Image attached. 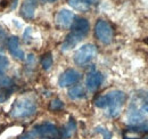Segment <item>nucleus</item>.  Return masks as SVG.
<instances>
[{
  "mask_svg": "<svg viewBox=\"0 0 148 139\" xmlns=\"http://www.w3.org/2000/svg\"><path fill=\"white\" fill-rule=\"evenodd\" d=\"M127 100V95L121 90H113L105 95H101L95 99V105L98 108H107L108 115L111 118H116L123 105Z\"/></svg>",
  "mask_w": 148,
  "mask_h": 139,
  "instance_id": "nucleus-1",
  "label": "nucleus"
},
{
  "mask_svg": "<svg viewBox=\"0 0 148 139\" xmlns=\"http://www.w3.org/2000/svg\"><path fill=\"white\" fill-rule=\"evenodd\" d=\"M37 112V103L31 97L24 96L15 100L10 108V116L14 119H25Z\"/></svg>",
  "mask_w": 148,
  "mask_h": 139,
  "instance_id": "nucleus-2",
  "label": "nucleus"
},
{
  "mask_svg": "<svg viewBox=\"0 0 148 139\" xmlns=\"http://www.w3.org/2000/svg\"><path fill=\"white\" fill-rule=\"evenodd\" d=\"M97 47L92 43H87L80 47L74 54V63L79 66L87 65L97 56Z\"/></svg>",
  "mask_w": 148,
  "mask_h": 139,
  "instance_id": "nucleus-3",
  "label": "nucleus"
},
{
  "mask_svg": "<svg viewBox=\"0 0 148 139\" xmlns=\"http://www.w3.org/2000/svg\"><path fill=\"white\" fill-rule=\"evenodd\" d=\"M95 35L104 45H110L113 40V29L105 19H98L95 25Z\"/></svg>",
  "mask_w": 148,
  "mask_h": 139,
  "instance_id": "nucleus-4",
  "label": "nucleus"
},
{
  "mask_svg": "<svg viewBox=\"0 0 148 139\" xmlns=\"http://www.w3.org/2000/svg\"><path fill=\"white\" fill-rule=\"evenodd\" d=\"M33 133L40 136V137H45V138H51L55 139L59 136V130L53 123H42L36 125L33 128Z\"/></svg>",
  "mask_w": 148,
  "mask_h": 139,
  "instance_id": "nucleus-5",
  "label": "nucleus"
},
{
  "mask_svg": "<svg viewBox=\"0 0 148 139\" xmlns=\"http://www.w3.org/2000/svg\"><path fill=\"white\" fill-rule=\"evenodd\" d=\"M89 30H90V24H89V21L87 18H75L73 23H72V25H71V33L76 35L81 40H83V38H86L88 35Z\"/></svg>",
  "mask_w": 148,
  "mask_h": 139,
  "instance_id": "nucleus-6",
  "label": "nucleus"
},
{
  "mask_svg": "<svg viewBox=\"0 0 148 139\" xmlns=\"http://www.w3.org/2000/svg\"><path fill=\"white\" fill-rule=\"evenodd\" d=\"M81 80V73L74 69H69L63 72L58 79V86L60 88L70 87L72 85L77 83Z\"/></svg>",
  "mask_w": 148,
  "mask_h": 139,
  "instance_id": "nucleus-7",
  "label": "nucleus"
},
{
  "mask_svg": "<svg viewBox=\"0 0 148 139\" xmlns=\"http://www.w3.org/2000/svg\"><path fill=\"white\" fill-rule=\"evenodd\" d=\"M74 18H75V15L73 12L64 8L57 13L55 21L57 26H59L60 29H69V28H71Z\"/></svg>",
  "mask_w": 148,
  "mask_h": 139,
  "instance_id": "nucleus-8",
  "label": "nucleus"
},
{
  "mask_svg": "<svg viewBox=\"0 0 148 139\" xmlns=\"http://www.w3.org/2000/svg\"><path fill=\"white\" fill-rule=\"evenodd\" d=\"M103 81H104V75L98 71H92L87 75L86 87L89 91L93 92V91H96L98 88L100 87Z\"/></svg>",
  "mask_w": 148,
  "mask_h": 139,
  "instance_id": "nucleus-9",
  "label": "nucleus"
},
{
  "mask_svg": "<svg viewBox=\"0 0 148 139\" xmlns=\"http://www.w3.org/2000/svg\"><path fill=\"white\" fill-rule=\"evenodd\" d=\"M7 47H8V50L10 52V55L13 57H15L16 59L19 61H23L25 58V54L24 52L19 48V40L16 35H13L8 39L7 41Z\"/></svg>",
  "mask_w": 148,
  "mask_h": 139,
  "instance_id": "nucleus-10",
  "label": "nucleus"
},
{
  "mask_svg": "<svg viewBox=\"0 0 148 139\" xmlns=\"http://www.w3.org/2000/svg\"><path fill=\"white\" fill-rule=\"evenodd\" d=\"M38 0H23L21 6V15L25 19H32L34 17Z\"/></svg>",
  "mask_w": 148,
  "mask_h": 139,
  "instance_id": "nucleus-11",
  "label": "nucleus"
},
{
  "mask_svg": "<svg viewBox=\"0 0 148 139\" xmlns=\"http://www.w3.org/2000/svg\"><path fill=\"white\" fill-rule=\"evenodd\" d=\"M127 121L130 125H138V124L145 122V115L140 109L130 108L128 115H127Z\"/></svg>",
  "mask_w": 148,
  "mask_h": 139,
  "instance_id": "nucleus-12",
  "label": "nucleus"
},
{
  "mask_svg": "<svg viewBox=\"0 0 148 139\" xmlns=\"http://www.w3.org/2000/svg\"><path fill=\"white\" fill-rule=\"evenodd\" d=\"M80 41H82L80 38H77L76 35L72 34L71 32L69 33V35L65 38V40H64V42L62 43V46H60V49H62V52H69V50H71V49H73L74 47L80 42Z\"/></svg>",
  "mask_w": 148,
  "mask_h": 139,
  "instance_id": "nucleus-13",
  "label": "nucleus"
},
{
  "mask_svg": "<svg viewBox=\"0 0 148 139\" xmlns=\"http://www.w3.org/2000/svg\"><path fill=\"white\" fill-rule=\"evenodd\" d=\"M69 97L73 100H76V99H81V98H84L87 96L86 94V89L82 87L81 85H75L72 88L69 89V92H67Z\"/></svg>",
  "mask_w": 148,
  "mask_h": 139,
  "instance_id": "nucleus-14",
  "label": "nucleus"
},
{
  "mask_svg": "<svg viewBox=\"0 0 148 139\" xmlns=\"http://www.w3.org/2000/svg\"><path fill=\"white\" fill-rule=\"evenodd\" d=\"M76 131V123L73 119L71 118L69 122L62 128V131H60V135L63 138H70L72 135H74V132Z\"/></svg>",
  "mask_w": 148,
  "mask_h": 139,
  "instance_id": "nucleus-15",
  "label": "nucleus"
},
{
  "mask_svg": "<svg viewBox=\"0 0 148 139\" xmlns=\"http://www.w3.org/2000/svg\"><path fill=\"white\" fill-rule=\"evenodd\" d=\"M69 5L79 12H88L91 7L87 0H69Z\"/></svg>",
  "mask_w": 148,
  "mask_h": 139,
  "instance_id": "nucleus-16",
  "label": "nucleus"
},
{
  "mask_svg": "<svg viewBox=\"0 0 148 139\" xmlns=\"http://www.w3.org/2000/svg\"><path fill=\"white\" fill-rule=\"evenodd\" d=\"M53 64H54V59H53L51 52H47L46 55L42 56V58H41V66H42V69L45 70V71H48V70L51 69Z\"/></svg>",
  "mask_w": 148,
  "mask_h": 139,
  "instance_id": "nucleus-17",
  "label": "nucleus"
},
{
  "mask_svg": "<svg viewBox=\"0 0 148 139\" xmlns=\"http://www.w3.org/2000/svg\"><path fill=\"white\" fill-rule=\"evenodd\" d=\"M130 132H148V121H145L138 125H130L128 128Z\"/></svg>",
  "mask_w": 148,
  "mask_h": 139,
  "instance_id": "nucleus-18",
  "label": "nucleus"
},
{
  "mask_svg": "<svg viewBox=\"0 0 148 139\" xmlns=\"http://www.w3.org/2000/svg\"><path fill=\"white\" fill-rule=\"evenodd\" d=\"M8 66H9V61H8V58H7L3 54H1V55H0V76L3 75V73L7 71Z\"/></svg>",
  "mask_w": 148,
  "mask_h": 139,
  "instance_id": "nucleus-19",
  "label": "nucleus"
},
{
  "mask_svg": "<svg viewBox=\"0 0 148 139\" xmlns=\"http://www.w3.org/2000/svg\"><path fill=\"white\" fill-rule=\"evenodd\" d=\"M63 108H64V103H63L60 99H58V98L51 100L50 104H49V109L53 111V112L60 111V109H63Z\"/></svg>",
  "mask_w": 148,
  "mask_h": 139,
  "instance_id": "nucleus-20",
  "label": "nucleus"
},
{
  "mask_svg": "<svg viewBox=\"0 0 148 139\" xmlns=\"http://www.w3.org/2000/svg\"><path fill=\"white\" fill-rule=\"evenodd\" d=\"M95 132L100 133L104 139H112V132L110 130H107L106 128H104V127H96L95 128Z\"/></svg>",
  "mask_w": 148,
  "mask_h": 139,
  "instance_id": "nucleus-21",
  "label": "nucleus"
},
{
  "mask_svg": "<svg viewBox=\"0 0 148 139\" xmlns=\"http://www.w3.org/2000/svg\"><path fill=\"white\" fill-rule=\"evenodd\" d=\"M5 36H6V31H5V30H3V29L0 26V42H1V41L5 39Z\"/></svg>",
  "mask_w": 148,
  "mask_h": 139,
  "instance_id": "nucleus-22",
  "label": "nucleus"
},
{
  "mask_svg": "<svg viewBox=\"0 0 148 139\" xmlns=\"http://www.w3.org/2000/svg\"><path fill=\"white\" fill-rule=\"evenodd\" d=\"M140 97L145 100V103H148V91L144 92V94H141V95H140Z\"/></svg>",
  "mask_w": 148,
  "mask_h": 139,
  "instance_id": "nucleus-23",
  "label": "nucleus"
},
{
  "mask_svg": "<svg viewBox=\"0 0 148 139\" xmlns=\"http://www.w3.org/2000/svg\"><path fill=\"white\" fill-rule=\"evenodd\" d=\"M17 2L18 0H12V6H10V9H15L17 7Z\"/></svg>",
  "mask_w": 148,
  "mask_h": 139,
  "instance_id": "nucleus-24",
  "label": "nucleus"
},
{
  "mask_svg": "<svg viewBox=\"0 0 148 139\" xmlns=\"http://www.w3.org/2000/svg\"><path fill=\"white\" fill-rule=\"evenodd\" d=\"M143 111H145L148 114V103H145V104L143 105Z\"/></svg>",
  "mask_w": 148,
  "mask_h": 139,
  "instance_id": "nucleus-25",
  "label": "nucleus"
},
{
  "mask_svg": "<svg viewBox=\"0 0 148 139\" xmlns=\"http://www.w3.org/2000/svg\"><path fill=\"white\" fill-rule=\"evenodd\" d=\"M88 1V3L91 6V5H95V3H97L98 2V0H87Z\"/></svg>",
  "mask_w": 148,
  "mask_h": 139,
  "instance_id": "nucleus-26",
  "label": "nucleus"
},
{
  "mask_svg": "<svg viewBox=\"0 0 148 139\" xmlns=\"http://www.w3.org/2000/svg\"><path fill=\"white\" fill-rule=\"evenodd\" d=\"M19 139H34L33 137H31L30 135H25V136H23V137H21Z\"/></svg>",
  "mask_w": 148,
  "mask_h": 139,
  "instance_id": "nucleus-27",
  "label": "nucleus"
},
{
  "mask_svg": "<svg viewBox=\"0 0 148 139\" xmlns=\"http://www.w3.org/2000/svg\"><path fill=\"white\" fill-rule=\"evenodd\" d=\"M42 2H55L57 0H41Z\"/></svg>",
  "mask_w": 148,
  "mask_h": 139,
  "instance_id": "nucleus-28",
  "label": "nucleus"
},
{
  "mask_svg": "<svg viewBox=\"0 0 148 139\" xmlns=\"http://www.w3.org/2000/svg\"><path fill=\"white\" fill-rule=\"evenodd\" d=\"M124 139H138V138H128V137H125Z\"/></svg>",
  "mask_w": 148,
  "mask_h": 139,
  "instance_id": "nucleus-29",
  "label": "nucleus"
},
{
  "mask_svg": "<svg viewBox=\"0 0 148 139\" xmlns=\"http://www.w3.org/2000/svg\"><path fill=\"white\" fill-rule=\"evenodd\" d=\"M1 54H2V49H0V55H1Z\"/></svg>",
  "mask_w": 148,
  "mask_h": 139,
  "instance_id": "nucleus-30",
  "label": "nucleus"
},
{
  "mask_svg": "<svg viewBox=\"0 0 148 139\" xmlns=\"http://www.w3.org/2000/svg\"><path fill=\"white\" fill-rule=\"evenodd\" d=\"M144 139H148V137H145V138H144Z\"/></svg>",
  "mask_w": 148,
  "mask_h": 139,
  "instance_id": "nucleus-31",
  "label": "nucleus"
}]
</instances>
